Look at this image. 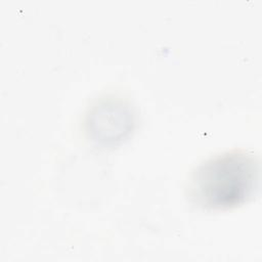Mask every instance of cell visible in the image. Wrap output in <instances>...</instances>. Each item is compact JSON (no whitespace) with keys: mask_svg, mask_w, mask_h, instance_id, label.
<instances>
[{"mask_svg":"<svg viewBox=\"0 0 262 262\" xmlns=\"http://www.w3.org/2000/svg\"><path fill=\"white\" fill-rule=\"evenodd\" d=\"M258 181V162L244 150L211 158L192 172L188 184L190 199L208 209L236 207L251 196Z\"/></svg>","mask_w":262,"mask_h":262,"instance_id":"1","label":"cell"},{"mask_svg":"<svg viewBox=\"0 0 262 262\" xmlns=\"http://www.w3.org/2000/svg\"><path fill=\"white\" fill-rule=\"evenodd\" d=\"M133 116L125 102L110 98L97 103L87 118L88 133L100 144L121 141L132 129Z\"/></svg>","mask_w":262,"mask_h":262,"instance_id":"2","label":"cell"}]
</instances>
